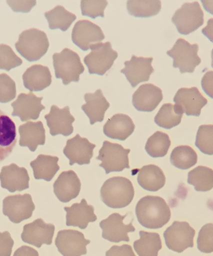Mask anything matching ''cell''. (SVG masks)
<instances>
[{"instance_id": "1", "label": "cell", "mask_w": 213, "mask_h": 256, "mask_svg": "<svg viewBox=\"0 0 213 256\" xmlns=\"http://www.w3.org/2000/svg\"><path fill=\"white\" fill-rule=\"evenodd\" d=\"M136 213L139 223L150 230L162 228L171 218L170 208L166 201L156 196L142 198L136 204Z\"/></svg>"}, {"instance_id": "2", "label": "cell", "mask_w": 213, "mask_h": 256, "mask_svg": "<svg viewBox=\"0 0 213 256\" xmlns=\"http://www.w3.org/2000/svg\"><path fill=\"white\" fill-rule=\"evenodd\" d=\"M135 190L130 180L125 177L115 176L103 184L100 196L109 208L120 209L128 206L134 197Z\"/></svg>"}, {"instance_id": "3", "label": "cell", "mask_w": 213, "mask_h": 256, "mask_svg": "<svg viewBox=\"0 0 213 256\" xmlns=\"http://www.w3.org/2000/svg\"><path fill=\"white\" fill-rule=\"evenodd\" d=\"M15 46L26 60L35 62L46 54L50 42L46 32L38 29L30 28L20 34Z\"/></svg>"}, {"instance_id": "4", "label": "cell", "mask_w": 213, "mask_h": 256, "mask_svg": "<svg viewBox=\"0 0 213 256\" xmlns=\"http://www.w3.org/2000/svg\"><path fill=\"white\" fill-rule=\"evenodd\" d=\"M53 62L56 78H61L64 85L72 82H78L80 80V75L84 71L80 56L68 48H64L60 53L54 54Z\"/></svg>"}, {"instance_id": "5", "label": "cell", "mask_w": 213, "mask_h": 256, "mask_svg": "<svg viewBox=\"0 0 213 256\" xmlns=\"http://www.w3.org/2000/svg\"><path fill=\"white\" fill-rule=\"evenodd\" d=\"M198 44H190L180 38L176 40L172 48L168 51L167 54L172 58L174 68H178L181 74H192L202 62L198 54Z\"/></svg>"}, {"instance_id": "6", "label": "cell", "mask_w": 213, "mask_h": 256, "mask_svg": "<svg viewBox=\"0 0 213 256\" xmlns=\"http://www.w3.org/2000/svg\"><path fill=\"white\" fill-rule=\"evenodd\" d=\"M130 149H125L122 145L104 141L97 157L102 162L100 166L104 168L106 174L130 169Z\"/></svg>"}, {"instance_id": "7", "label": "cell", "mask_w": 213, "mask_h": 256, "mask_svg": "<svg viewBox=\"0 0 213 256\" xmlns=\"http://www.w3.org/2000/svg\"><path fill=\"white\" fill-rule=\"evenodd\" d=\"M172 22L178 32L188 36L204 25V13L198 2L184 3L175 12Z\"/></svg>"}, {"instance_id": "8", "label": "cell", "mask_w": 213, "mask_h": 256, "mask_svg": "<svg viewBox=\"0 0 213 256\" xmlns=\"http://www.w3.org/2000/svg\"><path fill=\"white\" fill-rule=\"evenodd\" d=\"M91 52L84 58L89 74L104 75L114 64L118 54L110 42L96 44L90 48Z\"/></svg>"}, {"instance_id": "9", "label": "cell", "mask_w": 213, "mask_h": 256, "mask_svg": "<svg viewBox=\"0 0 213 256\" xmlns=\"http://www.w3.org/2000/svg\"><path fill=\"white\" fill-rule=\"evenodd\" d=\"M196 232L186 222L174 221L164 232V237L168 248L180 254L194 248Z\"/></svg>"}, {"instance_id": "10", "label": "cell", "mask_w": 213, "mask_h": 256, "mask_svg": "<svg viewBox=\"0 0 213 256\" xmlns=\"http://www.w3.org/2000/svg\"><path fill=\"white\" fill-rule=\"evenodd\" d=\"M2 206L3 214L16 224L30 219L36 209L32 196L27 194L5 198Z\"/></svg>"}, {"instance_id": "11", "label": "cell", "mask_w": 213, "mask_h": 256, "mask_svg": "<svg viewBox=\"0 0 213 256\" xmlns=\"http://www.w3.org/2000/svg\"><path fill=\"white\" fill-rule=\"evenodd\" d=\"M104 38V34L100 27L88 20L78 22L72 30V42L84 51L90 50L96 44L102 43Z\"/></svg>"}, {"instance_id": "12", "label": "cell", "mask_w": 213, "mask_h": 256, "mask_svg": "<svg viewBox=\"0 0 213 256\" xmlns=\"http://www.w3.org/2000/svg\"><path fill=\"white\" fill-rule=\"evenodd\" d=\"M128 214L122 215L114 213L101 221L100 226L102 230V237L106 240L113 243H120L121 242H130L128 234L134 232L136 228L133 226L134 219L128 224L124 223V220Z\"/></svg>"}, {"instance_id": "13", "label": "cell", "mask_w": 213, "mask_h": 256, "mask_svg": "<svg viewBox=\"0 0 213 256\" xmlns=\"http://www.w3.org/2000/svg\"><path fill=\"white\" fill-rule=\"evenodd\" d=\"M90 240H86L82 232L63 230L58 232L56 240V248L64 256H80L87 254V245Z\"/></svg>"}, {"instance_id": "14", "label": "cell", "mask_w": 213, "mask_h": 256, "mask_svg": "<svg viewBox=\"0 0 213 256\" xmlns=\"http://www.w3.org/2000/svg\"><path fill=\"white\" fill-rule=\"evenodd\" d=\"M152 61V57H137L133 54L130 60L126 61L125 68L121 72L126 75L132 86L136 88L140 83L149 80L154 72Z\"/></svg>"}, {"instance_id": "15", "label": "cell", "mask_w": 213, "mask_h": 256, "mask_svg": "<svg viewBox=\"0 0 213 256\" xmlns=\"http://www.w3.org/2000/svg\"><path fill=\"white\" fill-rule=\"evenodd\" d=\"M43 98H38L32 93L20 94L12 104V116L19 117L22 122L36 120L46 107L41 104Z\"/></svg>"}, {"instance_id": "16", "label": "cell", "mask_w": 213, "mask_h": 256, "mask_svg": "<svg viewBox=\"0 0 213 256\" xmlns=\"http://www.w3.org/2000/svg\"><path fill=\"white\" fill-rule=\"evenodd\" d=\"M56 227L47 224L42 220L38 219L24 226L22 238L24 242L40 248L43 244L50 245Z\"/></svg>"}, {"instance_id": "17", "label": "cell", "mask_w": 213, "mask_h": 256, "mask_svg": "<svg viewBox=\"0 0 213 256\" xmlns=\"http://www.w3.org/2000/svg\"><path fill=\"white\" fill-rule=\"evenodd\" d=\"M96 145L92 144L87 138H82L77 134L74 138L68 140L64 150V153L70 160V166L78 164L80 166L90 163L94 156Z\"/></svg>"}, {"instance_id": "18", "label": "cell", "mask_w": 213, "mask_h": 256, "mask_svg": "<svg viewBox=\"0 0 213 256\" xmlns=\"http://www.w3.org/2000/svg\"><path fill=\"white\" fill-rule=\"evenodd\" d=\"M175 104L180 108L187 116L198 117L202 108L208 104L207 98L202 94L197 88H180L174 98Z\"/></svg>"}, {"instance_id": "19", "label": "cell", "mask_w": 213, "mask_h": 256, "mask_svg": "<svg viewBox=\"0 0 213 256\" xmlns=\"http://www.w3.org/2000/svg\"><path fill=\"white\" fill-rule=\"evenodd\" d=\"M48 128H50V134L56 136L62 134L68 136L74 132L72 126L75 118L70 114L68 106L60 108L56 105H52L49 114L44 116Z\"/></svg>"}, {"instance_id": "20", "label": "cell", "mask_w": 213, "mask_h": 256, "mask_svg": "<svg viewBox=\"0 0 213 256\" xmlns=\"http://www.w3.org/2000/svg\"><path fill=\"white\" fill-rule=\"evenodd\" d=\"M0 182L2 188L10 192L22 191L30 188V176L27 170L16 164L3 166L0 172Z\"/></svg>"}, {"instance_id": "21", "label": "cell", "mask_w": 213, "mask_h": 256, "mask_svg": "<svg viewBox=\"0 0 213 256\" xmlns=\"http://www.w3.org/2000/svg\"><path fill=\"white\" fill-rule=\"evenodd\" d=\"M162 100V90L152 84L142 85L132 95L133 106L140 112H153Z\"/></svg>"}, {"instance_id": "22", "label": "cell", "mask_w": 213, "mask_h": 256, "mask_svg": "<svg viewBox=\"0 0 213 256\" xmlns=\"http://www.w3.org/2000/svg\"><path fill=\"white\" fill-rule=\"evenodd\" d=\"M81 182L72 170L64 172L54 184V191L60 202L67 203L76 198L80 192Z\"/></svg>"}, {"instance_id": "23", "label": "cell", "mask_w": 213, "mask_h": 256, "mask_svg": "<svg viewBox=\"0 0 213 256\" xmlns=\"http://www.w3.org/2000/svg\"><path fill=\"white\" fill-rule=\"evenodd\" d=\"M66 212V225L68 226L78 227L81 230L86 228L89 223L97 220L94 214V207L89 206L85 199L80 203L72 204L70 207L65 206Z\"/></svg>"}, {"instance_id": "24", "label": "cell", "mask_w": 213, "mask_h": 256, "mask_svg": "<svg viewBox=\"0 0 213 256\" xmlns=\"http://www.w3.org/2000/svg\"><path fill=\"white\" fill-rule=\"evenodd\" d=\"M135 128L134 124L128 116L116 114L106 122L103 132L108 138L125 141L134 132Z\"/></svg>"}, {"instance_id": "25", "label": "cell", "mask_w": 213, "mask_h": 256, "mask_svg": "<svg viewBox=\"0 0 213 256\" xmlns=\"http://www.w3.org/2000/svg\"><path fill=\"white\" fill-rule=\"evenodd\" d=\"M86 104L82 109L90 120L92 125L97 122H102L104 118L105 114L110 104L103 95L101 90H96L94 94H84Z\"/></svg>"}, {"instance_id": "26", "label": "cell", "mask_w": 213, "mask_h": 256, "mask_svg": "<svg viewBox=\"0 0 213 256\" xmlns=\"http://www.w3.org/2000/svg\"><path fill=\"white\" fill-rule=\"evenodd\" d=\"M19 132L20 146H27L32 152H36L38 146L46 143V130L42 122H29L20 126Z\"/></svg>"}, {"instance_id": "27", "label": "cell", "mask_w": 213, "mask_h": 256, "mask_svg": "<svg viewBox=\"0 0 213 256\" xmlns=\"http://www.w3.org/2000/svg\"><path fill=\"white\" fill-rule=\"evenodd\" d=\"M16 142L14 122L0 110V162L11 154Z\"/></svg>"}, {"instance_id": "28", "label": "cell", "mask_w": 213, "mask_h": 256, "mask_svg": "<svg viewBox=\"0 0 213 256\" xmlns=\"http://www.w3.org/2000/svg\"><path fill=\"white\" fill-rule=\"evenodd\" d=\"M24 85L30 92L42 91L52 83V75L49 68L42 64H34L23 74Z\"/></svg>"}, {"instance_id": "29", "label": "cell", "mask_w": 213, "mask_h": 256, "mask_svg": "<svg viewBox=\"0 0 213 256\" xmlns=\"http://www.w3.org/2000/svg\"><path fill=\"white\" fill-rule=\"evenodd\" d=\"M137 180L143 189L156 192L166 185V177L159 166L148 165L139 170Z\"/></svg>"}, {"instance_id": "30", "label": "cell", "mask_w": 213, "mask_h": 256, "mask_svg": "<svg viewBox=\"0 0 213 256\" xmlns=\"http://www.w3.org/2000/svg\"><path fill=\"white\" fill-rule=\"evenodd\" d=\"M59 158L56 156L40 154L30 163L36 180L50 182L60 170Z\"/></svg>"}, {"instance_id": "31", "label": "cell", "mask_w": 213, "mask_h": 256, "mask_svg": "<svg viewBox=\"0 0 213 256\" xmlns=\"http://www.w3.org/2000/svg\"><path fill=\"white\" fill-rule=\"evenodd\" d=\"M140 238L134 243V248L140 256H157L162 248V240L157 233L140 232Z\"/></svg>"}, {"instance_id": "32", "label": "cell", "mask_w": 213, "mask_h": 256, "mask_svg": "<svg viewBox=\"0 0 213 256\" xmlns=\"http://www.w3.org/2000/svg\"><path fill=\"white\" fill-rule=\"evenodd\" d=\"M184 112L177 104H164L154 118V122L160 127L171 129L180 124Z\"/></svg>"}, {"instance_id": "33", "label": "cell", "mask_w": 213, "mask_h": 256, "mask_svg": "<svg viewBox=\"0 0 213 256\" xmlns=\"http://www.w3.org/2000/svg\"><path fill=\"white\" fill-rule=\"evenodd\" d=\"M44 16L50 30L60 29L64 32L70 28L77 18L76 16L68 12L62 6H58L50 11L46 12Z\"/></svg>"}, {"instance_id": "34", "label": "cell", "mask_w": 213, "mask_h": 256, "mask_svg": "<svg viewBox=\"0 0 213 256\" xmlns=\"http://www.w3.org/2000/svg\"><path fill=\"white\" fill-rule=\"evenodd\" d=\"M188 182L198 192H207L213 188V170L204 166H198L188 173Z\"/></svg>"}, {"instance_id": "35", "label": "cell", "mask_w": 213, "mask_h": 256, "mask_svg": "<svg viewBox=\"0 0 213 256\" xmlns=\"http://www.w3.org/2000/svg\"><path fill=\"white\" fill-rule=\"evenodd\" d=\"M130 15L140 18H148L158 14L161 10L159 0H130L126 3Z\"/></svg>"}, {"instance_id": "36", "label": "cell", "mask_w": 213, "mask_h": 256, "mask_svg": "<svg viewBox=\"0 0 213 256\" xmlns=\"http://www.w3.org/2000/svg\"><path fill=\"white\" fill-rule=\"evenodd\" d=\"M170 160L172 164L176 168L186 170L196 164L198 155L190 146H180L172 152Z\"/></svg>"}, {"instance_id": "37", "label": "cell", "mask_w": 213, "mask_h": 256, "mask_svg": "<svg viewBox=\"0 0 213 256\" xmlns=\"http://www.w3.org/2000/svg\"><path fill=\"white\" fill-rule=\"evenodd\" d=\"M170 145L169 136L162 132L158 131L148 139L145 148L148 154L150 156L160 158L167 154Z\"/></svg>"}, {"instance_id": "38", "label": "cell", "mask_w": 213, "mask_h": 256, "mask_svg": "<svg viewBox=\"0 0 213 256\" xmlns=\"http://www.w3.org/2000/svg\"><path fill=\"white\" fill-rule=\"evenodd\" d=\"M196 146L204 154H213V126L202 125L197 132Z\"/></svg>"}, {"instance_id": "39", "label": "cell", "mask_w": 213, "mask_h": 256, "mask_svg": "<svg viewBox=\"0 0 213 256\" xmlns=\"http://www.w3.org/2000/svg\"><path fill=\"white\" fill-rule=\"evenodd\" d=\"M22 60L9 46L0 44V70L10 71L22 66Z\"/></svg>"}, {"instance_id": "40", "label": "cell", "mask_w": 213, "mask_h": 256, "mask_svg": "<svg viewBox=\"0 0 213 256\" xmlns=\"http://www.w3.org/2000/svg\"><path fill=\"white\" fill-rule=\"evenodd\" d=\"M16 84L8 74H0V103L6 104L14 100Z\"/></svg>"}, {"instance_id": "41", "label": "cell", "mask_w": 213, "mask_h": 256, "mask_svg": "<svg viewBox=\"0 0 213 256\" xmlns=\"http://www.w3.org/2000/svg\"><path fill=\"white\" fill-rule=\"evenodd\" d=\"M108 5V1H81L82 14L84 16L90 17L92 19L98 16H104V10Z\"/></svg>"}, {"instance_id": "42", "label": "cell", "mask_w": 213, "mask_h": 256, "mask_svg": "<svg viewBox=\"0 0 213 256\" xmlns=\"http://www.w3.org/2000/svg\"><path fill=\"white\" fill-rule=\"evenodd\" d=\"M198 248L204 254L213 252V224H208L202 226L199 232L197 240Z\"/></svg>"}, {"instance_id": "43", "label": "cell", "mask_w": 213, "mask_h": 256, "mask_svg": "<svg viewBox=\"0 0 213 256\" xmlns=\"http://www.w3.org/2000/svg\"><path fill=\"white\" fill-rule=\"evenodd\" d=\"M14 242L8 232H0V256H10Z\"/></svg>"}, {"instance_id": "44", "label": "cell", "mask_w": 213, "mask_h": 256, "mask_svg": "<svg viewBox=\"0 0 213 256\" xmlns=\"http://www.w3.org/2000/svg\"><path fill=\"white\" fill-rule=\"evenodd\" d=\"M14 12L27 13L36 4V1H8Z\"/></svg>"}, {"instance_id": "45", "label": "cell", "mask_w": 213, "mask_h": 256, "mask_svg": "<svg viewBox=\"0 0 213 256\" xmlns=\"http://www.w3.org/2000/svg\"><path fill=\"white\" fill-rule=\"evenodd\" d=\"M106 255L110 256H135L132 246L130 245L124 244L121 246H113L109 250L106 252Z\"/></svg>"}, {"instance_id": "46", "label": "cell", "mask_w": 213, "mask_h": 256, "mask_svg": "<svg viewBox=\"0 0 213 256\" xmlns=\"http://www.w3.org/2000/svg\"><path fill=\"white\" fill-rule=\"evenodd\" d=\"M202 86L205 93L212 98V71H209L204 74L202 80Z\"/></svg>"}, {"instance_id": "47", "label": "cell", "mask_w": 213, "mask_h": 256, "mask_svg": "<svg viewBox=\"0 0 213 256\" xmlns=\"http://www.w3.org/2000/svg\"><path fill=\"white\" fill-rule=\"evenodd\" d=\"M14 256H39V254L32 248L22 246L16 250Z\"/></svg>"}]
</instances>
